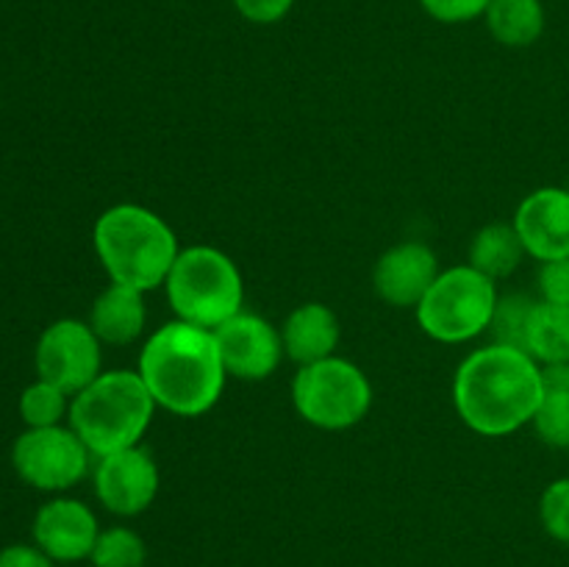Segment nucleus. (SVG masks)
I'll list each match as a JSON object with an SVG mask.
<instances>
[{"instance_id":"dca6fc26","label":"nucleus","mask_w":569,"mask_h":567,"mask_svg":"<svg viewBox=\"0 0 569 567\" xmlns=\"http://www.w3.org/2000/svg\"><path fill=\"white\" fill-rule=\"evenodd\" d=\"M144 292L111 281L94 298L89 311V326L103 345H131L144 331Z\"/></svg>"},{"instance_id":"cd10ccee","label":"nucleus","mask_w":569,"mask_h":567,"mask_svg":"<svg viewBox=\"0 0 569 567\" xmlns=\"http://www.w3.org/2000/svg\"><path fill=\"white\" fill-rule=\"evenodd\" d=\"M0 567H56V561L33 543H14L0 550Z\"/></svg>"},{"instance_id":"9d476101","label":"nucleus","mask_w":569,"mask_h":567,"mask_svg":"<svg viewBox=\"0 0 569 567\" xmlns=\"http://www.w3.org/2000/svg\"><path fill=\"white\" fill-rule=\"evenodd\" d=\"M94 495L111 515H142L159 495V467L150 450L133 445V448L100 456L94 467Z\"/></svg>"},{"instance_id":"4468645a","label":"nucleus","mask_w":569,"mask_h":567,"mask_svg":"<svg viewBox=\"0 0 569 567\" xmlns=\"http://www.w3.org/2000/svg\"><path fill=\"white\" fill-rule=\"evenodd\" d=\"M439 261L428 245L400 242L389 248L372 270L376 292L392 306H420L439 276Z\"/></svg>"},{"instance_id":"20e7f679","label":"nucleus","mask_w":569,"mask_h":567,"mask_svg":"<svg viewBox=\"0 0 569 567\" xmlns=\"http://www.w3.org/2000/svg\"><path fill=\"white\" fill-rule=\"evenodd\" d=\"M153 411L156 400L139 372L109 370L72 395L67 417L89 454L100 459L139 445L153 420Z\"/></svg>"},{"instance_id":"6ab92c4d","label":"nucleus","mask_w":569,"mask_h":567,"mask_svg":"<svg viewBox=\"0 0 569 567\" xmlns=\"http://www.w3.org/2000/svg\"><path fill=\"white\" fill-rule=\"evenodd\" d=\"M533 428L545 445L569 450V361L542 367V404Z\"/></svg>"},{"instance_id":"423d86ee","label":"nucleus","mask_w":569,"mask_h":567,"mask_svg":"<svg viewBox=\"0 0 569 567\" xmlns=\"http://www.w3.org/2000/svg\"><path fill=\"white\" fill-rule=\"evenodd\" d=\"M498 298L492 278L478 272L476 267H448L439 272L417 306V320L437 342H467L489 331Z\"/></svg>"},{"instance_id":"393cba45","label":"nucleus","mask_w":569,"mask_h":567,"mask_svg":"<svg viewBox=\"0 0 569 567\" xmlns=\"http://www.w3.org/2000/svg\"><path fill=\"white\" fill-rule=\"evenodd\" d=\"M492 0H420L422 11L445 26H459V22H472L487 14Z\"/></svg>"},{"instance_id":"5701e85b","label":"nucleus","mask_w":569,"mask_h":567,"mask_svg":"<svg viewBox=\"0 0 569 567\" xmlns=\"http://www.w3.org/2000/svg\"><path fill=\"white\" fill-rule=\"evenodd\" d=\"M533 306H537V300L528 298V295L522 292H511V295H503V298H498V306H495V315H492V326H489L495 342L526 350V331H528V320H531Z\"/></svg>"},{"instance_id":"9b49d317","label":"nucleus","mask_w":569,"mask_h":567,"mask_svg":"<svg viewBox=\"0 0 569 567\" xmlns=\"http://www.w3.org/2000/svg\"><path fill=\"white\" fill-rule=\"evenodd\" d=\"M214 339L226 372L242 381L270 378L283 359L281 331L250 311H239L214 328Z\"/></svg>"},{"instance_id":"aec40b11","label":"nucleus","mask_w":569,"mask_h":567,"mask_svg":"<svg viewBox=\"0 0 569 567\" xmlns=\"http://www.w3.org/2000/svg\"><path fill=\"white\" fill-rule=\"evenodd\" d=\"M483 20L500 44L528 48L545 33V6L542 0H492Z\"/></svg>"},{"instance_id":"7ed1b4c3","label":"nucleus","mask_w":569,"mask_h":567,"mask_svg":"<svg viewBox=\"0 0 569 567\" xmlns=\"http://www.w3.org/2000/svg\"><path fill=\"white\" fill-rule=\"evenodd\" d=\"M94 253L114 284L150 292L164 287L178 253V237L156 211L120 203L98 217L92 231Z\"/></svg>"},{"instance_id":"39448f33","label":"nucleus","mask_w":569,"mask_h":567,"mask_svg":"<svg viewBox=\"0 0 569 567\" xmlns=\"http://www.w3.org/2000/svg\"><path fill=\"white\" fill-rule=\"evenodd\" d=\"M164 289L178 320L209 331L242 311V272L231 256L211 245L183 248L167 276Z\"/></svg>"},{"instance_id":"6e6552de","label":"nucleus","mask_w":569,"mask_h":567,"mask_svg":"<svg viewBox=\"0 0 569 567\" xmlns=\"http://www.w3.org/2000/svg\"><path fill=\"white\" fill-rule=\"evenodd\" d=\"M87 445L70 426L26 428L11 445V467L17 476L42 493H67L89 472Z\"/></svg>"},{"instance_id":"a211bd4d","label":"nucleus","mask_w":569,"mask_h":567,"mask_svg":"<svg viewBox=\"0 0 569 567\" xmlns=\"http://www.w3.org/2000/svg\"><path fill=\"white\" fill-rule=\"evenodd\" d=\"M526 354L542 367L569 361V306L537 300L528 320Z\"/></svg>"},{"instance_id":"2eb2a0df","label":"nucleus","mask_w":569,"mask_h":567,"mask_svg":"<svg viewBox=\"0 0 569 567\" xmlns=\"http://www.w3.org/2000/svg\"><path fill=\"white\" fill-rule=\"evenodd\" d=\"M283 354L300 367L333 356L339 345V320L326 304H300L281 326Z\"/></svg>"},{"instance_id":"f257e3e1","label":"nucleus","mask_w":569,"mask_h":567,"mask_svg":"<svg viewBox=\"0 0 569 567\" xmlns=\"http://www.w3.org/2000/svg\"><path fill=\"white\" fill-rule=\"evenodd\" d=\"M453 404L461 420L483 437L520 431L542 404V365L520 348L487 345L456 370Z\"/></svg>"},{"instance_id":"c85d7f7f","label":"nucleus","mask_w":569,"mask_h":567,"mask_svg":"<svg viewBox=\"0 0 569 567\" xmlns=\"http://www.w3.org/2000/svg\"><path fill=\"white\" fill-rule=\"evenodd\" d=\"M567 189H569V187H567Z\"/></svg>"},{"instance_id":"b1692460","label":"nucleus","mask_w":569,"mask_h":567,"mask_svg":"<svg viewBox=\"0 0 569 567\" xmlns=\"http://www.w3.org/2000/svg\"><path fill=\"white\" fill-rule=\"evenodd\" d=\"M539 520L550 539L569 545V476L545 487L539 498Z\"/></svg>"},{"instance_id":"1a4fd4ad","label":"nucleus","mask_w":569,"mask_h":567,"mask_svg":"<svg viewBox=\"0 0 569 567\" xmlns=\"http://www.w3.org/2000/svg\"><path fill=\"white\" fill-rule=\"evenodd\" d=\"M100 345L103 342L89 322L76 320V317L50 322L33 350L37 378L56 384L72 398L103 372L100 370L103 365Z\"/></svg>"},{"instance_id":"412c9836","label":"nucleus","mask_w":569,"mask_h":567,"mask_svg":"<svg viewBox=\"0 0 569 567\" xmlns=\"http://www.w3.org/2000/svg\"><path fill=\"white\" fill-rule=\"evenodd\" d=\"M67 415H70V395L56 387V384L37 378V381L22 389L20 417L26 428L61 426Z\"/></svg>"},{"instance_id":"0eeeda50","label":"nucleus","mask_w":569,"mask_h":567,"mask_svg":"<svg viewBox=\"0 0 569 567\" xmlns=\"http://www.w3.org/2000/svg\"><path fill=\"white\" fill-rule=\"evenodd\" d=\"M298 415L322 431H345L367 417L372 406L370 378L359 365L339 356L300 367L292 381Z\"/></svg>"},{"instance_id":"ddd939ff","label":"nucleus","mask_w":569,"mask_h":567,"mask_svg":"<svg viewBox=\"0 0 569 567\" xmlns=\"http://www.w3.org/2000/svg\"><path fill=\"white\" fill-rule=\"evenodd\" d=\"M515 228L528 256L537 261H553L569 256V189H533L515 215Z\"/></svg>"},{"instance_id":"bb28decb","label":"nucleus","mask_w":569,"mask_h":567,"mask_svg":"<svg viewBox=\"0 0 569 567\" xmlns=\"http://www.w3.org/2000/svg\"><path fill=\"white\" fill-rule=\"evenodd\" d=\"M292 6L295 0H233V9L239 11V17L253 22V26L281 22L292 11Z\"/></svg>"},{"instance_id":"f3484780","label":"nucleus","mask_w":569,"mask_h":567,"mask_svg":"<svg viewBox=\"0 0 569 567\" xmlns=\"http://www.w3.org/2000/svg\"><path fill=\"white\" fill-rule=\"evenodd\" d=\"M528 256L515 222H489L472 237L470 267L487 278H509Z\"/></svg>"},{"instance_id":"f03ea898","label":"nucleus","mask_w":569,"mask_h":567,"mask_svg":"<svg viewBox=\"0 0 569 567\" xmlns=\"http://www.w3.org/2000/svg\"><path fill=\"white\" fill-rule=\"evenodd\" d=\"M137 372L156 406L178 417H200L214 409L228 378L214 331L183 320L153 331Z\"/></svg>"},{"instance_id":"4be33fe9","label":"nucleus","mask_w":569,"mask_h":567,"mask_svg":"<svg viewBox=\"0 0 569 567\" xmlns=\"http://www.w3.org/2000/svg\"><path fill=\"white\" fill-rule=\"evenodd\" d=\"M89 561L92 567H144L148 545L133 528L111 526L98 534Z\"/></svg>"},{"instance_id":"a878e982","label":"nucleus","mask_w":569,"mask_h":567,"mask_svg":"<svg viewBox=\"0 0 569 567\" xmlns=\"http://www.w3.org/2000/svg\"><path fill=\"white\" fill-rule=\"evenodd\" d=\"M539 295L548 304L569 306V256L542 261V267H539Z\"/></svg>"},{"instance_id":"f8f14e48","label":"nucleus","mask_w":569,"mask_h":567,"mask_svg":"<svg viewBox=\"0 0 569 567\" xmlns=\"http://www.w3.org/2000/svg\"><path fill=\"white\" fill-rule=\"evenodd\" d=\"M98 517L83 500L76 498H50L33 515L31 539L44 556L56 565H72L92 556L94 543H98Z\"/></svg>"}]
</instances>
